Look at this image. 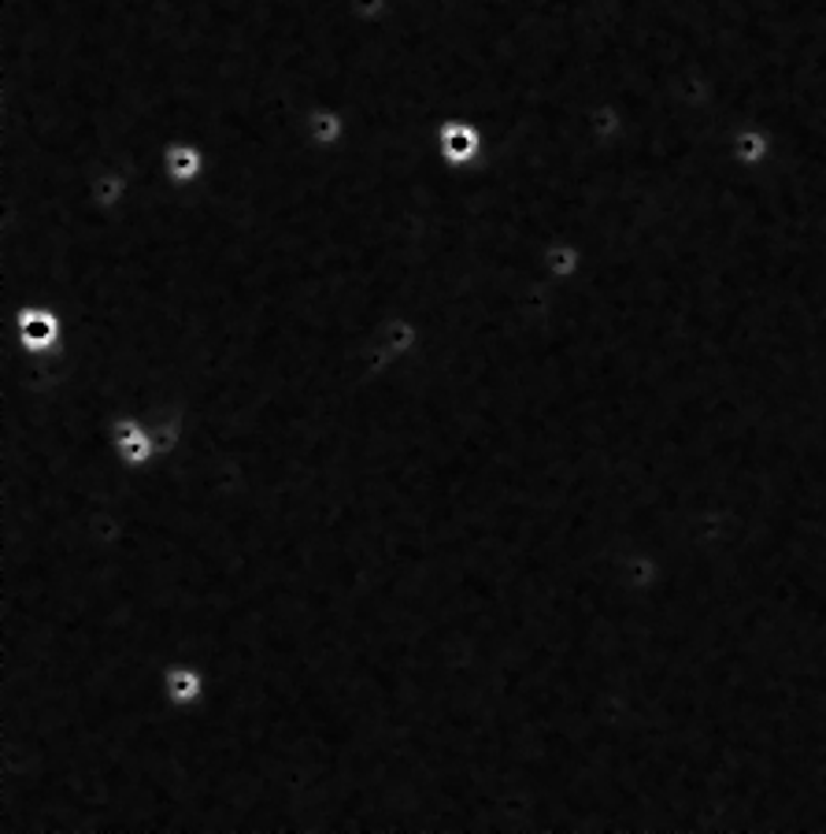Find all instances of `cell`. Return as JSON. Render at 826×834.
<instances>
[{"label":"cell","instance_id":"cell-1","mask_svg":"<svg viewBox=\"0 0 826 834\" xmlns=\"http://www.w3.org/2000/svg\"><path fill=\"white\" fill-rule=\"evenodd\" d=\"M12 334L19 353H52L63 342V315L52 309V304L30 301V304H16L12 312Z\"/></svg>","mask_w":826,"mask_h":834},{"label":"cell","instance_id":"cell-2","mask_svg":"<svg viewBox=\"0 0 826 834\" xmlns=\"http://www.w3.org/2000/svg\"><path fill=\"white\" fill-rule=\"evenodd\" d=\"M112 449H115V460L123 468H149L160 460V445H157V434H152V426L145 420H138V415H123V420L112 423Z\"/></svg>","mask_w":826,"mask_h":834},{"label":"cell","instance_id":"cell-3","mask_svg":"<svg viewBox=\"0 0 826 834\" xmlns=\"http://www.w3.org/2000/svg\"><path fill=\"white\" fill-rule=\"evenodd\" d=\"M437 152H442V163L449 168H475L486 152V134L475 119H449L437 130Z\"/></svg>","mask_w":826,"mask_h":834},{"label":"cell","instance_id":"cell-4","mask_svg":"<svg viewBox=\"0 0 826 834\" xmlns=\"http://www.w3.org/2000/svg\"><path fill=\"white\" fill-rule=\"evenodd\" d=\"M160 694L171 709H197L208 694V675L201 664L193 661H174L163 667L160 675Z\"/></svg>","mask_w":826,"mask_h":834},{"label":"cell","instance_id":"cell-5","mask_svg":"<svg viewBox=\"0 0 826 834\" xmlns=\"http://www.w3.org/2000/svg\"><path fill=\"white\" fill-rule=\"evenodd\" d=\"M160 171L163 179H168L174 190H185V185H197L204 179V149L193 145V141H168V145L160 149Z\"/></svg>","mask_w":826,"mask_h":834},{"label":"cell","instance_id":"cell-6","mask_svg":"<svg viewBox=\"0 0 826 834\" xmlns=\"http://www.w3.org/2000/svg\"><path fill=\"white\" fill-rule=\"evenodd\" d=\"M345 134H349V119L334 112V108L312 104L301 119V138L312 149H338L341 141H345Z\"/></svg>","mask_w":826,"mask_h":834},{"label":"cell","instance_id":"cell-7","mask_svg":"<svg viewBox=\"0 0 826 834\" xmlns=\"http://www.w3.org/2000/svg\"><path fill=\"white\" fill-rule=\"evenodd\" d=\"M545 268L560 274V279H567V274H575V268H578V252L571 249L567 241H553L545 252Z\"/></svg>","mask_w":826,"mask_h":834}]
</instances>
